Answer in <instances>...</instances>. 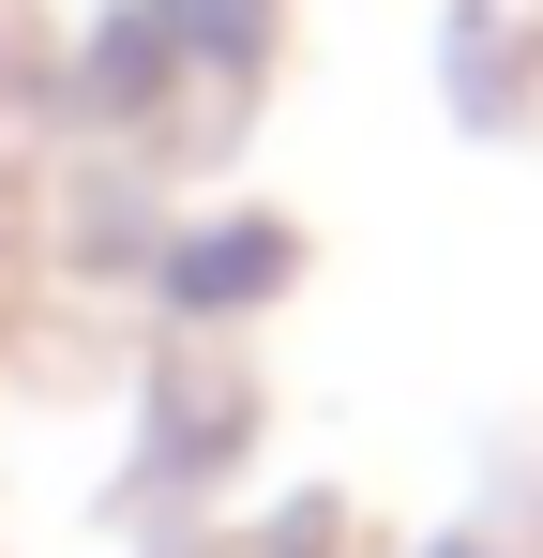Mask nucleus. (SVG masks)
Listing matches in <instances>:
<instances>
[{
	"instance_id": "f257e3e1",
	"label": "nucleus",
	"mask_w": 543,
	"mask_h": 558,
	"mask_svg": "<svg viewBox=\"0 0 543 558\" xmlns=\"http://www.w3.org/2000/svg\"><path fill=\"white\" fill-rule=\"evenodd\" d=\"M272 272H287L272 227H196V242L167 257V302H181V317H227V302H257Z\"/></svg>"
},
{
	"instance_id": "f03ea898",
	"label": "nucleus",
	"mask_w": 543,
	"mask_h": 558,
	"mask_svg": "<svg viewBox=\"0 0 543 558\" xmlns=\"http://www.w3.org/2000/svg\"><path fill=\"white\" fill-rule=\"evenodd\" d=\"M152 76H167V15H121L90 46V92H152Z\"/></svg>"
},
{
	"instance_id": "7ed1b4c3",
	"label": "nucleus",
	"mask_w": 543,
	"mask_h": 558,
	"mask_svg": "<svg viewBox=\"0 0 543 558\" xmlns=\"http://www.w3.org/2000/svg\"><path fill=\"white\" fill-rule=\"evenodd\" d=\"M181 31H196L212 61H242V46H257V15H242V0H181Z\"/></svg>"
},
{
	"instance_id": "20e7f679",
	"label": "nucleus",
	"mask_w": 543,
	"mask_h": 558,
	"mask_svg": "<svg viewBox=\"0 0 543 558\" xmlns=\"http://www.w3.org/2000/svg\"><path fill=\"white\" fill-rule=\"evenodd\" d=\"M438 558H468V544H438Z\"/></svg>"
}]
</instances>
